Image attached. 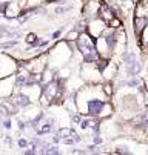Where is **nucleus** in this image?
<instances>
[{"mask_svg": "<svg viewBox=\"0 0 148 155\" xmlns=\"http://www.w3.org/2000/svg\"><path fill=\"white\" fill-rule=\"evenodd\" d=\"M100 143H103V138L100 135H96L94 137V144H100Z\"/></svg>", "mask_w": 148, "mask_h": 155, "instance_id": "obj_17", "label": "nucleus"}, {"mask_svg": "<svg viewBox=\"0 0 148 155\" xmlns=\"http://www.w3.org/2000/svg\"><path fill=\"white\" fill-rule=\"evenodd\" d=\"M53 129V121H46V123H42V126L37 129V134L39 135H43V134H48V132Z\"/></svg>", "mask_w": 148, "mask_h": 155, "instance_id": "obj_11", "label": "nucleus"}, {"mask_svg": "<svg viewBox=\"0 0 148 155\" xmlns=\"http://www.w3.org/2000/svg\"><path fill=\"white\" fill-rule=\"evenodd\" d=\"M113 83H111V80H107L103 84H102V89H103V92H105V95L107 97H111L113 94H114V89H113Z\"/></svg>", "mask_w": 148, "mask_h": 155, "instance_id": "obj_10", "label": "nucleus"}, {"mask_svg": "<svg viewBox=\"0 0 148 155\" xmlns=\"http://www.w3.org/2000/svg\"><path fill=\"white\" fill-rule=\"evenodd\" d=\"M108 26H110V28H113V29H119V28H122V26H123V23H122V18L116 15V17H114L111 21H110V23H108Z\"/></svg>", "mask_w": 148, "mask_h": 155, "instance_id": "obj_12", "label": "nucleus"}, {"mask_svg": "<svg viewBox=\"0 0 148 155\" xmlns=\"http://www.w3.org/2000/svg\"><path fill=\"white\" fill-rule=\"evenodd\" d=\"M142 94H143V103H145V104L148 106V91L145 89V91H143Z\"/></svg>", "mask_w": 148, "mask_h": 155, "instance_id": "obj_18", "label": "nucleus"}, {"mask_svg": "<svg viewBox=\"0 0 148 155\" xmlns=\"http://www.w3.org/2000/svg\"><path fill=\"white\" fill-rule=\"evenodd\" d=\"M3 126H5L6 129H11V120H5V121H3Z\"/></svg>", "mask_w": 148, "mask_h": 155, "instance_id": "obj_19", "label": "nucleus"}, {"mask_svg": "<svg viewBox=\"0 0 148 155\" xmlns=\"http://www.w3.org/2000/svg\"><path fill=\"white\" fill-rule=\"evenodd\" d=\"M79 34H80V32H79V31L74 28L73 31H70V32L67 34L65 40H67V41H76V40H77V37H79Z\"/></svg>", "mask_w": 148, "mask_h": 155, "instance_id": "obj_13", "label": "nucleus"}, {"mask_svg": "<svg viewBox=\"0 0 148 155\" xmlns=\"http://www.w3.org/2000/svg\"><path fill=\"white\" fill-rule=\"evenodd\" d=\"M99 17L103 20V21H107V25L110 23V21L116 17V12L113 9V5L107 3V2H102L100 3V8H99Z\"/></svg>", "mask_w": 148, "mask_h": 155, "instance_id": "obj_5", "label": "nucleus"}, {"mask_svg": "<svg viewBox=\"0 0 148 155\" xmlns=\"http://www.w3.org/2000/svg\"><path fill=\"white\" fill-rule=\"evenodd\" d=\"M22 9L23 8L19 5V2H8V6L5 9V15L8 18H15L22 14Z\"/></svg>", "mask_w": 148, "mask_h": 155, "instance_id": "obj_7", "label": "nucleus"}, {"mask_svg": "<svg viewBox=\"0 0 148 155\" xmlns=\"http://www.w3.org/2000/svg\"><path fill=\"white\" fill-rule=\"evenodd\" d=\"M107 26H108L107 21H103L100 17H94V18L87 20V32L91 37H94V38H97L99 35H102L103 31L107 29Z\"/></svg>", "mask_w": 148, "mask_h": 155, "instance_id": "obj_2", "label": "nucleus"}, {"mask_svg": "<svg viewBox=\"0 0 148 155\" xmlns=\"http://www.w3.org/2000/svg\"><path fill=\"white\" fill-rule=\"evenodd\" d=\"M80 75H82V78L85 80L88 84H94V83H99L102 80V72L97 69L96 63L83 61L82 69H80Z\"/></svg>", "mask_w": 148, "mask_h": 155, "instance_id": "obj_1", "label": "nucleus"}, {"mask_svg": "<svg viewBox=\"0 0 148 155\" xmlns=\"http://www.w3.org/2000/svg\"><path fill=\"white\" fill-rule=\"evenodd\" d=\"M100 3H102V0H88L87 5H85V8H83V17H85V20L99 17Z\"/></svg>", "mask_w": 148, "mask_h": 155, "instance_id": "obj_4", "label": "nucleus"}, {"mask_svg": "<svg viewBox=\"0 0 148 155\" xmlns=\"http://www.w3.org/2000/svg\"><path fill=\"white\" fill-rule=\"evenodd\" d=\"M60 35H62V29H59V31H56V32H54V34H53L51 37H53V40H57V38H59Z\"/></svg>", "mask_w": 148, "mask_h": 155, "instance_id": "obj_16", "label": "nucleus"}, {"mask_svg": "<svg viewBox=\"0 0 148 155\" xmlns=\"http://www.w3.org/2000/svg\"><path fill=\"white\" fill-rule=\"evenodd\" d=\"M146 25H148V17L134 15V18H133V31H134V35L136 37H140V34H142V31L145 29Z\"/></svg>", "mask_w": 148, "mask_h": 155, "instance_id": "obj_6", "label": "nucleus"}, {"mask_svg": "<svg viewBox=\"0 0 148 155\" xmlns=\"http://www.w3.org/2000/svg\"><path fill=\"white\" fill-rule=\"evenodd\" d=\"M17 144H19V147H26V146H28V141H26L25 138H20V140L17 141Z\"/></svg>", "mask_w": 148, "mask_h": 155, "instance_id": "obj_15", "label": "nucleus"}, {"mask_svg": "<svg viewBox=\"0 0 148 155\" xmlns=\"http://www.w3.org/2000/svg\"><path fill=\"white\" fill-rule=\"evenodd\" d=\"M25 41L28 43V45L31 46V48H39V43H40V38L34 34V32H29L28 35H26V38H25Z\"/></svg>", "mask_w": 148, "mask_h": 155, "instance_id": "obj_9", "label": "nucleus"}, {"mask_svg": "<svg viewBox=\"0 0 148 155\" xmlns=\"http://www.w3.org/2000/svg\"><path fill=\"white\" fill-rule=\"evenodd\" d=\"M53 3H67V0H51Z\"/></svg>", "mask_w": 148, "mask_h": 155, "instance_id": "obj_21", "label": "nucleus"}, {"mask_svg": "<svg viewBox=\"0 0 148 155\" xmlns=\"http://www.w3.org/2000/svg\"><path fill=\"white\" fill-rule=\"evenodd\" d=\"M25 127H26V124H25L23 121H19V129H22V130H23Z\"/></svg>", "mask_w": 148, "mask_h": 155, "instance_id": "obj_20", "label": "nucleus"}, {"mask_svg": "<svg viewBox=\"0 0 148 155\" xmlns=\"http://www.w3.org/2000/svg\"><path fill=\"white\" fill-rule=\"evenodd\" d=\"M114 152L116 153H130V150H128V147H126V146H119V147H116Z\"/></svg>", "mask_w": 148, "mask_h": 155, "instance_id": "obj_14", "label": "nucleus"}, {"mask_svg": "<svg viewBox=\"0 0 148 155\" xmlns=\"http://www.w3.org/2000/svg\"><path fill=\"white\" fill-rule=\"evenodd\" d=\"M15 92V75L0 78V98H9Z\"/></svg>", "mask_w": 148, "mask_h": 155, "instance_id": "obj_3", "label": "nucleus"}, {"mask_svg": "<svg viewBox=\"0 0 148 155\" xmlns=\"http://www.w3.org/2000/svg\"><path fill=\"white\" fill-rule=\"evenodd\" d=\"M116 75H117V64L110 60V63L105 66V69L102 71V78L103 80H113Z\"/></svg>", "mask_w": 148, "mask_h": 155, "instance_id": "obj_8", "label": "nucleus"}]
</instances>
